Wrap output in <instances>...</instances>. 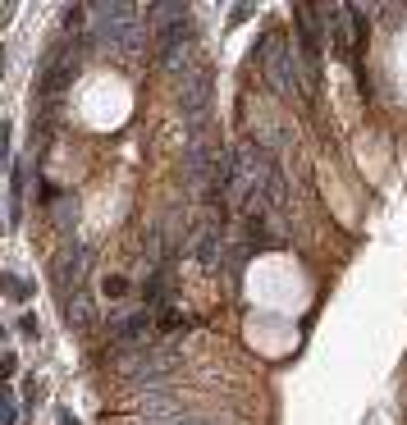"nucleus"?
I'll use <instances>...</instances> for the list:
<instances>
[{
  "label": "nucleus",
  "mask_w": 407,
  "mask_h": 425,
  "mask_svg": "<svg viewBox=\"0 0 407 425\" xmlns=\"http://www.w3.org/2000/svg\"><path fill=\"white\" fill-rule=\"evenodd\" d=\"M87 247L83 238H64V247L55 252V265H51V288L60 297V311L74 329H87Z\"/></svg>",
  "instance_id": "1"
},
{
  "label": "nucleus",
  "mask_w": 407,
  "mask_h": 425,
  "mask_svg": "<svg viewBox=\"0 0 407 425\" xmlns=\"http://www.w3.org/2000/svg\"><path fill=\"white\" fill-rule=\"evenodd\" d=\"M256 60H261V74H266V83L280 96H289V101H316V83L298 69V55H293V46H284L280 32H266L261 37V51H256Z\"/></svg>",
  "instance_id": "2"
},
{
  "label": "nucleus",
  "mask_w": 407,
  "mask_h": 425,
  "mask_svg": "<svg viewBox=\"0 0 407 425\" xmlns=\"http://www.w3.org/2000/svg\"><path fill=\"white\" fill-rule=\"evenodd\" d=\"M87 41H110V46L138 51L147 41V10L142 5H92Z\"/></svg>",
  "instance_id": "3"
},
{
  "label": "nucleus",
  "mask_w": 407,
  "mask_h": 425,
  "mask_svg": "<svg viewBox=\"0 0 407 425\" xmlns=\"http://www.w3.org/2000/svg\"><path fill=\"white\" fill-rule=\"evenodd\" d=\"M178 101H183V119H188L192 142H202L206 119H211V74H206V69H192V74L178 83Z\"/></svg>",
  "instance_id": "4"
},
{
  "label": "nucleus",
  "mask_w": 407,
  "mask_h": 425,
  "mask_svg": "<svg viewBox=\"0 0 407 425\" xmlns=\"http://www.w3.org/2000/svg\"><path fill=\"white\" fill-rule=\"evenodd\" d=\"M178 366V352L174 348H160V343H147V348L128 352L124 357V375L128 380H147V384H160V380H169V371Z\"/></svg>",
  "instance_id": "5"
},
{
  "label": "nucleus",
  "mask_w": 407,
  "mask_h": 425,
  "mask_svg": "<svg viewBox=\"0 0 407 425\" xmlns=\"http://www.w3.org/2000/svg\"><path fill=\"white\" fill-rule=\"evenodd\" d=\"M142 425H220V421L197 416V412H174V416H156V421H142Z\"/></svg>",
  "instance_id": "6"
},
{
  "label": "nucleus",
  "mask_w": 407,
  "mask_h": 425,
  "mask_svg": "<svg viewBox=\"0 0 407 425\" xmlns=\"http://www.w3.org/2000/svg\"><path fill=\"white\" fill-rule=\"evenodd\" d=\"M19 197H23V179H19V160H10V224H19Z\"/></svg>",
  "instance_id": "7"
},
{
  "label": "nucleus",
  "mask_w": 407,
  "mask_h": 425,
  "mask_svg": "<svg viewBox=\"0 0 407 425\" xmlns=\"http://www.w3.org/2000/svg\"><path fill=\"white\" fill-rule=\"evenodd\" d=\"M101 288H105V297H119V293H124V288H128V279H119V274H115V279H105Z\"/></svg>",
  "instance_id": "8"
}]
</instances>
